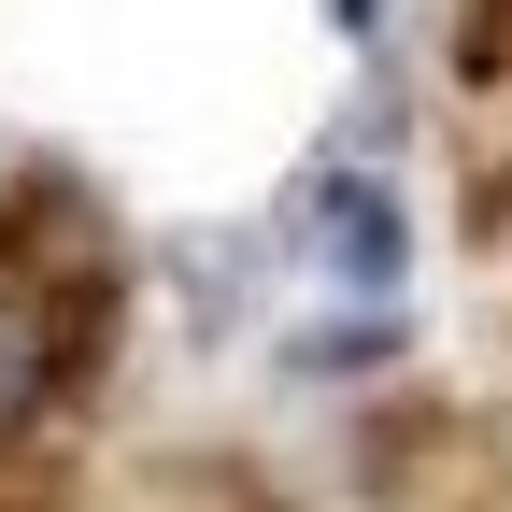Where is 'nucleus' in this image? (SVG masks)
<instances>
[{
	"label": "nucleus",
	"mask_w": 512,
	"mask_h": 512,
	"mask_svg": "<svg viewBox=\"0 0 512 512\" xmlns=\"http://www.w3.org/2000/svg\"><path fill=\"white\" fill-rule=\"evenodd\" d=\"M57 399H72V313L29 271H0V441H29Z\"/></svg>",
	"instance_id": "nucleus-1"
}]
</instances>
